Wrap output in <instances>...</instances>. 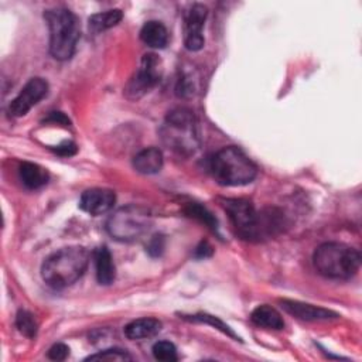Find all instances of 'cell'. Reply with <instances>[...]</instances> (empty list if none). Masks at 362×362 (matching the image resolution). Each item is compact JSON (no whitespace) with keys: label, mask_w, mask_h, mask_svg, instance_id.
Returning <instances> with one entry per match:
<instances>
[{"label":"cell","mask_w":362,"mask_h":362,"mask_svg":"<svg viewBox=\"0 0 362 362\" xmlns=\"http://www.w3.org/2000/svg\"><path fill=\"white\" fill-rule=\"evenodd\" d=\"M280 304L286 313L303 321H327L338 317V314L331 310L296 300H281Z\"/></svg>","instance_id":"cell-12"},{"label":"cell","mask_w":362,"mask_h":362,"mask_svg":"<svg viewBox=\"0 0 362 362\" xmlns=\"http://www.w3.org/2000/svg\"><path fill=\"white\" fill-rule=\"evenodd\" d=\"M93 260H95L96 279L99 284H103V286L112 284L116 277V267L109 249L106 246H99L93 252Z\"/></svg>","instance_id":"cell-14"},{"label":"cell","mask_w":362,"mask_h":362,"mask_svg":"<svg viewBox=\"0 0 362 362\" xmlns=\"http://www.w3.org/2000/svg\"><path fill=\"white\" fill-rule=\"evenodd\" d=\"M250 321L262 328H267V329H283L284 328V320L281 317V314L267 305V304H262L257 305L252 314H250Z\"/></svg>","instance_id":"cell-15"},{"label":"cell","mask_w":362,"mask_h":362,"mask_svg":"<svg viewBox=\"0 0 362 362\" xmlns=\"http://www.w3.org/2000/svg\"><path fill=\"white\" fill-rule=\"evenodd\" d=\"M49 30V52L58 61L72 58L81 35L78 17L65 7H54L44 11Z\"/></svg>","instance_id":"cell-5"},{"label":"cell","mask_w":362,"mask_h":362,"mask_svg":"<svg viewBox=\"0 0 362 362\" xmlns=\"http://www.w3.org/2000/svg\"><path fill=\"white\" fill-rule=\"evenodd\" d=\"M86 361H132V356L120 348H109L103 349L98 354L89 355Z\"/></svg>","instance_id":"cell-24"},{"label":"cell","mask_w":362,"mask_h":362,"mask_svg":"<svg viewBox=\"0 0 362 362\" xmlns=\"http://www.w3.org/2000/svg\"><path fill=\"white\" fill-rule=\"evenodd\" d=\"M182 318L185 320H189V321H194V322H202V324H208L216 329H219L221 332H223L225 335L230 337L232 339L235 341H240V338L233 332V329L226 325L222 320H219L218 317L215 315H211V314H206V313H198V314H194V315H184Z\"/></svg>","instance_id":"cell-21"},{"label":"cell","mask_w":362,"mask_h":362,"mask_svg":"<svg viewBox=\"0 0 362 362\" xmlns=\"http://www.w3.org/2000/svg\"><path fill=\"white\" fill-rule=\"evenodd\" d=\"M48 92V83L42 78H31L23 89L18 92V95L10 102L8 105V113L13 117H21L27 115V112L35 106Z\"/></svg>","instance_id":"cell-9"},{"label":"cell","mask_w":362,"mask_h":362,"mask_svg":"<svg viewBox=\"0 0 362 362\" xmlns=\"http://www.w3.org/2000/svg\"><path fill=\"white\" fill-rule=\"evenodd\" d=\"M184 212L189 216L194 218L202 223H205L211 230L218 232V222L215 219V216L208 211V208H205L204 205L198 204V202H189L187 204V206L184 208Z\"/></svg>","instance_id":"cell-20"},{"label":"cell","mask_w":362,"mask_h":362,"mask_svg":"<svg viewBox=\"0 0 362 362\" xmlns=\"http://www.w3.org/2000/svg\"><path fill=\"white\" fill-rule=\"evenodd\" d=\"M208 10L202 4H192L184 17V44L188 51H199L205 44L202 28Z\"/></svg>","instance_id":"cell-10"},{"label":"cell","mask_w":362,"mask_h":362,"mask_svg":"<svg viewBox=\"0 0 362 362\" xmlns=\"http://www.w3.org/2000/svg\"><path fill=\"white\" fill-rule=\"evenodd\" d=\"M140 38L146 45H148L151 48L161 49L168 42V31L163 23L150 20V21L144 23V25L141 27Z\"/></svg>","instance_id":"cell-16"},{"label":"cell","mask_w":362,"mask_h":362,"mask_svg":"<svg viewBox=\"0 0 362 362\" xmlns=\"http://www.w3.org/2000/svg\"><path fill=\"white\" fill-rule=\"evenodd\" d=\"M20 180L28 189H38L48 181V173L38 164L23 163L18 168Z\"/></svg>","instance_id":"cell-18"},{"label":"cell","mask_w":362,"mask_h":362,"mask_svg":"<svg viewBox=\"0 0 362 362\" xmlns=\"http://www.w3.org/2000/svg\"><path fill=\"white\" fill-rule=\"evenodd\" d=\"M150 226V212L139 205H126L117 209L106 222L107 233L119 242H133L141 238Z\"/></svg>","instance_id":"cell-7"},{"label":"cell","mask_w":362,"mask_h":362,"mask_svg":"<svg viewBox=\"0 0 362 362\" xmlns=\"http://www.w3.org/2000/svg\"><path fill=\"white\" fill-rule=\"evenodd\" d=\"M165 249V236L161 233H156L150 238V240L146 245V252L151 257H160Z\"/></svg>","instance_id":"cell-25"},{"label":"cell","mask_w":362,"mask_h":362,"mask_svg":"<svg viewBox=\"0 0 362 362\" xmlns=\"http://www.w3.org/2000/svg\"><path fill=\"white\" fill-rule=\"evenodd\" d=\"M89 263V252L82 246L62 247L49 255L42 266V280L55 290H62L79 280Z\"/></svg>","instance_id":"cell-3"},{"label":"cell","mask_w":362,"mask_h":362,"mask_svg":"<svg viewBox=\"0 0 362 362\" xmlns=\"http://www.w3.org/2000/svg\"><path fill=\"white\" fill-rule=\"evenodd\" d=\"M54 153H57L58 156H62V157H71L74 154H76L78 151V147L74 141H62L59 146H57L55 148H52Z\"/></svg>","instance_id":"cell-27"},{"label":"cell","mask_w":362,"mask_h":362,"mask_svg":"<svg viewBox=\"0 0 362 362\" xmlns=\"http://www.w3.org/2000/svg\"><path fill=\"white\" fill-rule=\"evenodd\" d=\"M163 163H164L163 153L157 147L143 148L141 151H139L133 157V167H134V170L137 173L146 174V175L157 174L161 170Z\"/></svg>","instance_id":"cell-13"},{"label":"cell","mask_w":362,"mask_h":362,"mask_svg":"<svg viewBox=\"0 0 362 362\" xmlns=\"http://www.w3.org/2000/svg\"><path fill=\"white\" fill-rule=\"evenodd\" d=\"M158 136L168 150L184 157L192 156L201 144L197 117L188 107L170 110L158 129Z\"/></svg>","instance_id":"cell-2"},{"label":"cell","mask_w":362,"mask_h":362,"mask_svg":"<svg viewBox=\"0 0 362 362\" xmlns=\"http://www.w3.org/2000/svg\"><path fill=\"white\" fill-rule=\"evenodd\" d=\"M221 204L242 239L260 240L281 229V215L273 208L257 212L253 204L243 198H225L221 199Z\"/></svg>","instance_id":"cell-1"},{"label":"cell","mask_w":362,"mask_h":362,"mask_svg":"<svg viewBox=\"0 0 362 362\" xmlns=\"http://www.w3.org/2000/svg\"><path fill=\"white\" fill-rule=\"evenodd\" d=\"M161 59L153 54H144L140 61V66L124 86V95L130 100H137L148 93L161 78Z\"/></svg>","instance_id":"cell-8"},{"label":"cell","mask_w":362,"mask_h":362,"mask_svg":"<svg viewBox=\"0 0 362 362\" xmlns=\"http://www.w3.org/2000/svg\"><path fill=\"white\" fill-rule=\"evenodd\" d=\"M116 202V195L107 188H90L82 192L79 206L82 211L96 216L109 212Z\"/></svg>","instance_id":"cell-11"},{"label":"cell","mask_w":362,"mask_h":362,"mask_svg":"<svg viewBox=\"0 0 362 362\" xmlns=\"http://www.w3.org/2000/svg\"><path fill=\"white\" fill-rule=\"evenodd\" d=\"M211 173L221 185L240 187L250 184L256 178L257 168L239 147L228 146L212 156Z\"/></svg>","instance_id":"cell-6"},{"label":"cell","mask_w":362,"mask_h":362,"mask_svg":"<svg viewBox=\"0 0 362 362\" xmlns=\"http://www.w3.org/2000/svg\"><path fill=\"white\" fill-rule=\"evenodd\" d=\"M153 355L157 361L163 362H174L178 359L177 355V348L173 342L170 341H158L153 345Z\"/></svg>","instance_id":"cell-23"},{"label":"cell","mask_w":362,"mask_h":362,"mask_svg":"<svg viewBox=\"0 0 362 362\" xmlns=\"http://www.w3.org/2000/svg\"><path fill=\"white\" fill-rule=\"evenodd\" d=\"M123 18V13L119 8H113V10H106L102 13H96L92 14L88 20V25L89 30L93 33H102L106 31L115 25H117Z\"/></svg>","instance_id":"cell-19"},{"label":"cell","mask_w":362,"mask_h":362,"mask_svg":"<svg viewBox=\"0 0 362 362\" xmlns=\"http://www.w3.org/2000/svg\"><path fill=\"white\" fill-rule=\"evenodd\" d=\"M161 329V322L156 318H139L124 327V335L129 339H144L157 335Z\"/></svg>","instance_id":"cell-17"},{"label":"cell","mask_w":362,"mask_h":362,"mask_svg":"<svg viewBox=\"0 0 362 362\" xmlns=\"http://www.w3.org/2000/svg\"><path fill=\"white\" fill-rule=\"evenodd\" d=\"M313 263L315 270L327 279L348 280L359 270L361 255L345 243L325 242L315 249Z\"/></svg>","instance_id":"cell-4"},{"label":"cell","mask_w":362,"mask_h":362,"mask_svg":"<svg viewBox=\"0 0 362 362\" xmlns=\"http://www.w3.org/2000/svg\"><path fill=\"white\" fill-rule=\"evenodd\" d=\"M44 123H52V124H61L64 127H68L71 124L69 119L62 112H51L45 119Z\"/></svg>","instance_id":"cell-28"},{"label":"cell","mask_w":362,"mask_h":362,"mask_svg":"<svg viewBox=\"0 0 362 362\" xmlns=\"http://www.w3.org/2000/svg\"><path fill=\"white\" fill-rule=\"evenodd\" d=\"M16 327L27 338H35L38 331V324L34 315L27 310H20L16 315Z\"/></svg>","instance_id":"cell-22"},{"label":"cell","mask_w":362,"mask_h":362,"mask_svg":"<svg viewBox=\"0 0 362 362\" xmlns=\"http://www.w3.org/2000/svg\"><path fill=\"white\" fill-rule=\"evenodd\" d=\"M48 358L52 359V361H64L66 359V356L69 355V348L62 344V342H58V344H54L49 349H48Z\"/></svg>","instance_id":"cell-26"},{"label":"cell","mask_w":362,"mask_h":362,"mask_svg":"<svg viewBox=\"0 0 362 362\" xmlns=\"http://www.w3.org/2000/svg\"><path fill=\"white\" fill-rule=\"evenodd\" d=\"M212 255V247L209 246L208 242H201L199 246L195 249V256L197 257H208Z\"/></svg>","instance_id":"cell-29"}]
</instances>
